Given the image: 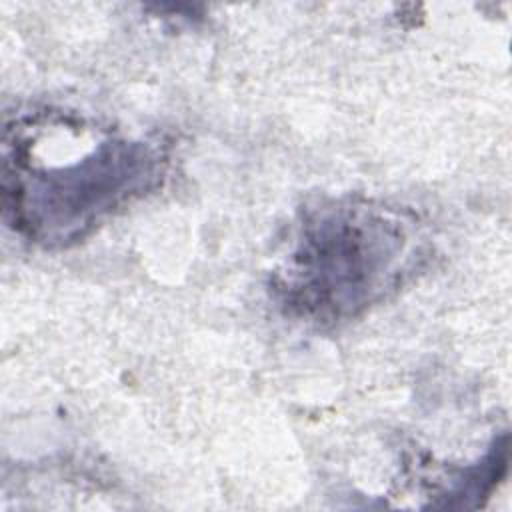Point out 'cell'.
<instances>
[{
	"label": "cell",
	"instance_id": "cell-1",
	"mask_svg": "<svg viewBox=\"0 0 512 512\" xmlns=\"http://www.w3.org/2000/svg\"><path fill=\"white\" fill-rule=\"evenodd\" d=\"M404 238L396 222L372 210H326L302 226L280 290L310 314H354L392 284Z\"/></svg>",
	"mask_w": 512,
	"mask_h": 512
},
{
	"label": "cell",
	"instance_id": "cell-2",
	"mask_svg": "<svg viewBox=\"0 0 512 512\" xmlns=\"http://www.w3.org/2000/svg\"><path fill=\"white\" fill-rule=\"evenodd\" d=\"M152 152L136 142H106L88 158L34 176L32 186H16L14 212L20 224L44 238L78 236L100 214L146 188L154 176Z\"/></svg>",
	"mask_w": 512,
	"mask_h": 512
}]
</instances>
